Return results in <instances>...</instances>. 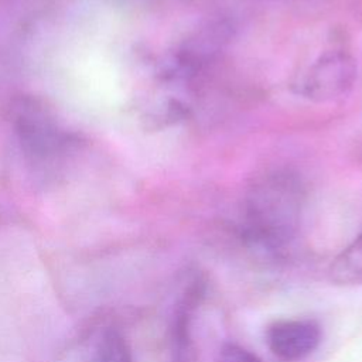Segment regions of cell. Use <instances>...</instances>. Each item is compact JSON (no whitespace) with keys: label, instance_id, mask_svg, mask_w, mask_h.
Returning <instances> with one entry per match:
<instances>
[{"label":"cell","instance_id":"2","mask_svg":"<svg viewBox=\"0 0 362 362\" xmlns=\"http://www.w3.org/2000/svg\"><path fill=\"white\" fill-rule=\"evenodd\" d=\"M356 79V62L345 44L321 51L293 83V92L314 102H329L346 95Z\"/></svg>","mask_w":362,"mask_h":362},{"label":"cell","instance_id":"3","mask_svg":"<svg viewBox=\"0 0 362 362\" xmlns=\"http://www.w3.org/2000/svg\"><path fill=\"white\" fill-rule=\"evenodd\" d=\"M11 123L24 151L35 160L64 153L72 143L48 110L34 99H18L11 107Z\"/></svg>","mask_w":362,"mask_h":362},{"label":"cell","instance_id":"6","mask_svg":"<svg viewBox=\"0 0 362 362\" xmlns=\"http://www.w3.org/2000/svg\"><path fill=\"white\" fill-rule=\"evenodd\" d=\"M329 277L337 284H362V232L334 259Z\"/></svg>","mask_w":362,"mask_h":362},{"label":"cell","instance_id":"5","mask_svg":"<svg viewBox=\"0 0 362 362\" xmlns=\"http://www.w3.org/2000/svg\"><path fill=\"white\" fill-rule=\"evenodd\" d=\"M205 294L201 279L191 280L178 297L170 322V361L197 362L192 339V321Z\"/></svg>","mask_w":362,"mask_h":362},{"label":"cell","instance_id":"8","mask_svg":"<svg viewBox=\"0 0 362 362\" xmlns=\"http://www.w3.org/2000/svg\"><path fill=\"white\" fill-rule=\"evenodd\" d=\"M215 362H263L256 354L238 345L235 342H226L219 348Z\"/></svg>","mask_w":362,"mask_h":362},{"label":"cell","instance_id":"7","mask_svg":"<svg viewBox=\"0 0 362 362\" xmlns=\"http://www.w3.org/2000/svg\"><path fill=\"white\" fill-rule=\"evenodd\" d=\"M99 362H133L126 338L116 329H107L99 345Z\"/></svg>","mask_w":362,"mask_h":362},{"label":"cell","instance_id":"4","mask_svg":"<svg viewBox=\"0 0 362 362\" xmlns=\"http://www.w3.org/2000/svg\"><path fill=\"white\" fill-rule=\"evenodd\" d=\"M270 352L284 362L308 358L321 344V325L311 318H286L272 322L264 332Z\"/></svg>","mask_w":362,"mask_h":362},{"label":"cell","instance_id":"1","mask_svg":"<svg viewBox=\"0 0 362 362\" xmlns=\"http://www.w3.org/2000/svg\"><path fill=\"white\" fill-rule=\"evenodd\" d=\"M304 204L305 188L297 174L274 170L257 177L243 199V243L262 256H287L300 233Z\"/></svg>","mask_w":362,"mask_h":362}]
</instances>
